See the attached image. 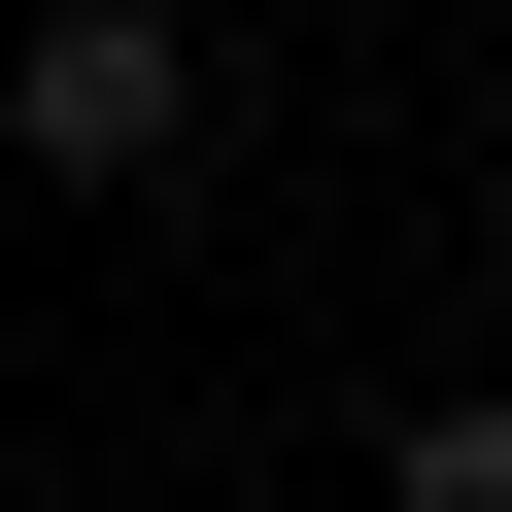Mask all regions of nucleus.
<instances>
[{"mask_svg": "<svg viewBox=\"0 0 512 512\" xmlns=\"http://www.w3.org/2000/svg\"><path fill=\"white\" fill-rule=\"evenodd\" d=\"M0 137H35V171H171L205 137V35H171V0H35V35H0Z\"/></svg>", "mask_w": 512, "mask_h": 512, "instance_id": "obj_1", "label": "nucleus"}, {"mask_svg": "<svg viewBox=\"0 0 512 512\" xmlns=\"http://www.w3.org/2000/svg\"><path fill=\"white\" fill-rule=\"evenodd\" d=\"M376 512H512V410H410V478Z\"/></svg>", "mask_w": 512, "mask_h": 512, "instance_id": "obj_2", "label": "nucleus"}, {"mask_svg": "<svg viewBox=\"0 0 512 512\" xmlns=\"http://www.w3.org/2000/svg\"><path fill=\"white\" fill-rule=\"evenodd\" d=\"M0 35H35V0H0Z\"/></svg>", "mask_w": 512, "mask_h": 512, "instance_id": "obj_3", "label": "nucleus"}]
</instances>
